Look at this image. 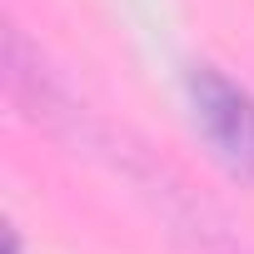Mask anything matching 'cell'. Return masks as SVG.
Returning a JSON list of instances; mask_svg holds the SVG:
<instances>
[{"label": "cell", "mask_w": 254, "mask_h": 254, "mask_svg": "<svg viewBox=\"0 0 254 254\" xmlns=\"http://www.w3.org/2000/svg\"><path fill=\"white\" fill-rule=\"evenodd\" d=\"M185 90H190V115L199 125V135L209 140V150L219 155V165L254 185V100H249V90H239L214 65H194Z\"/></svg>", "instance_id": "1"}, {"label": "cell", "mask_w": 254, "mask_h": 254, "mask_svg": "<svg viewBox=\"0 0 254 254\" xmlns=\"http://www.w3.org/2000/svg\"><path fill=\"white\" fill-rule=\"evenodd\" d=\"M10 254H20V239H15V234H10Z\"/></svg>", "instance_id": "2"}]
</instances>
